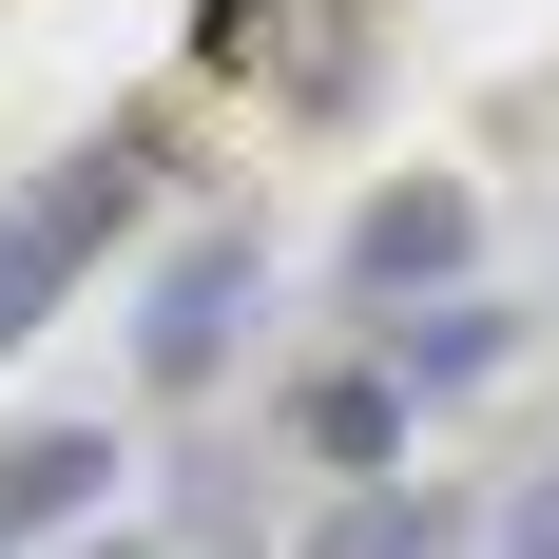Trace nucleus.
I'll list each match as a JSON object with an SVG mask.
<instances>
[{
    "instance_id": "2",
    "label": "nucleus",
    "mask_w": 559,
    "mask_h": 559,
    "mask_svg": "<svg viewBox=\"0 0 559 559\" xmlns=\"http://www.w3.org/2000/svg\"><path fill=\"white\" fill-rule=\"evenodd\" d=\"M251 289H271V231H251V213H213V231L155 271V309H135V386H155V405H193L231 347H251Z\"/></svg>"
},
{
    "instance_id": "5",
    "label": "nucleus",
    "mask_w": 559,
    "mask_h": 559,
    "mask_svg": "<svg viewBox=\"0 0 559 559\" xmlns=\"http://www.w3.org/2000/svg\"><path fill=\"white\" fill-rule=\"evenodd\" d=\"M97 502H116V444H97V425H20V444H0V559L58 540V521H97Z\"/></svg>"
},
{
    "instance_id": "7",
    "label": "nucleus",
    "mask_w": 559,
    "mask_h": 559,
    "mask_svg": "<svg viewBox=\"0 0 559 559\" xmlns=\"http://www.w3.org/2000/svg\"><path fill=\"white\" fill-rule=\"evenodd\" d=\"M502 347H521V309H483V289H425L386 329V386L405 405H444V386H502Z\"/></svg>"
},
{
    "instance_id": "6",
    "label": "nucleus",
    "mask_w": 559,
    "mask_h": 559,
    "mask_svg": "<svg viewBox=\"0 0 559 559\" xmlns=\"http://www.w3.org/2000/svg\"><path fill=\"white\" fill-rule=\"evenodd\" d=\"M289 444H309V483H405V386L329 367V386H289Z\"/></svg>"
},
{
    "instance_id": "8",
    "label": "nucleus",
    "mask_w": 559,
    "mask_h": 559,
    "mask_svg": "<svg viewBox=\"0 0 559 559\" xmlns=\"http://www.w3.org/2000/svg\"><path fill=\"white\" fill-rule=\"evenodd\" d=\"M483 559H559V463H540V483H521L502 521H483Z\"/></svg>"
},
{
    "instance_id": "4",
    "label": "nucleus",
    "mask_w": 559,
    "mask_h": 559,
    "mask_svg": "<svg viewBox=\"0 0 559 559\" xmlns=\"http://www.w3.org/2000/svg\"><path fill=\"white\" fill-rule=\"evenodd\" d=\"M309 559H483V502L463 483H329Z\"/></svg>"
},
{
    "instance_id": "3",
    "label": "nucleus",
    "mask_w": 559,
    "mask_h": 559,
    "mask_svg": "<svg viewBox=\"0 0 559 559\" xmlns=\"http://www.w3.org/2000/svg\"><path fill=\"white\" fill-rule=\"evenodd\" d=\"M463 271H483V193H463V174H386V193L347 213V251H329L347 309H425V289H463Z\"/></svg>"
},
{
    "instance_id": "9",
    "label": "nucleus",
    "mask_w": 559,
    "mask_h": 559,
    "mask_svg": "<svg viewBox=\"0 0 559 559\" xmlns=\"http://www.w3.org/2000/svg\"><path fill=\"white\" fill-rule=\"evenodd\" d=\"M97 559H135V540H97Z\"/></svg>"
},
{
    "instance_id": "1",
    "label": "nucleus",
    "mask_w": 559,
    "mask_h": 559,
    "mask_svg": "<svg viewBox=\"0 0 559 559\" xmlns=\"http://www.w3.org/2000/svg\"><path fill=\"white\" fill-rule=\"evenodd\" d=\"M155 174H174V116H97L78 155H39L20 193H0V347L58 329V289L135 231V193H155Z\"/></svg>"
}]
</instances>
